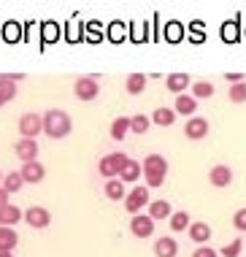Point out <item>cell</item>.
<instances>
[{"label": "cell", "instance_id": "7c38bea8", "mask_svg": "<svg viewBox=\"0 0 246 257\" xmlns=\"http://www.w3.org/2000/svg\"><path fill=\"white\" fill-rule=\"evenodd\" d=\"M187 233H189V241H195V244H208L211 225H208V222H189Z\"/></svg>", "mask_w": 246, "mask_h": 257}, {"label": "cell", "instance_id": "4316f807", "mask_svg": "<svg viewBox=\"0 0 246 257\" xmlns=\"http://www.w3.org/2000/svg\"><path fill=\"white\" fill-rule=\"evenodd\" d=\"M130 130H133V133H146V130H149V116H144V114L133 116V119H130Z\"/></svg>", "mask_w": 246, "mask_h": 257}, {"label": "cell", "instance_id": "44dd1931", "mask_svg": "<svg viewBox=\"0 0 246 257\" xmlns=\"http://www.w3.org/2000/svg\"><path fill=\"white\" fill-rule=\"evenodd\" d=\"M168 219H171V230H173V233H184L187 227H189V222H192L187 211H173Z\"/></svg>", "mask_w": 246, "mask_h": 257}, {"label": "cell", "instance_id": "4fadbf2b", "mask_svg": "<svg viewBox=\"0 0 246 257\" xmlns=\"http://www.w3.org/2000/svg\"><path fill=\"white\" fill-rule=\"evenodd\" d=\"M154 254H157V257H176V254H179V244H176V238H171V235L157 238V241H154Z\"/></svg>", "mask_w": 246, "mask_h": 257}, {"label": "cell", "instance_id": "e0dca14e", "mask_svg": "<svg viewBox=\"0 0 246 257\" xmlns=\"http://www.w3.org/2000/svg\"><path fill=\"white\" fill-rule=\"evenodd\" d=\"M119 179H122L125 184H133V182H138V179H141V163H138V160H130V157H128V163H125V168L119 171Z\"/></svg>", "mask_w": 246, "mask_h": 257}, {"label": "cell", "instance_id": "836d02e7", "mask_svg": "<svg viewBox=\"0 0 246 257\" xmlns=\"http://www.w3.org/2000/svg\"><path fill=\"white\" fill-rule=\"evenodd\" d=\"M6 203H9V192H6L3 187H0V208H3Z\"/></svg>", "mask_w": 246, "mask_h": 257}, {"label": "cell", "instance_id": "e575fe53", "mask_svg": "<svg viewBox=\"0 0 246 257\" xmlns=\"http://www.w3.org/2000/svg\"><path fill=\"white\" fill-rule=\"evenodd\" d=\"M0 257H14V252H0Z\"/></svg>", "mask_w": 246, "mask_h": 257}, {"label": "cell", "instance_id": "1f68e13d", "mask_svg": "<svg viewBox=\"0 0 246 257\" xmlns=\"http://www.w3.org/2000/svg\"><path fill=\"white\" fill-rule=\"evenodd\" d=\"M230 100H235V103L246 100V84H241V81H238V84L230 89Z\"/></svg>", "mask_w": 246, "mask_h": 257}, {"label": "cell", "instance_id": "ac0fdd59", "mask_svg": "<svg viewBox=\"0 0 246 257\" xmlns=\"http://www.w3.org/2000/svg\"><path fill=\"white\" fill-rule=\"evenodd\" d=\"M17 244H19V235L14 233V227L0 225V252H14Z\"/></svg>", "mask_w": 246, "mask_h": 257}, {"label": "cell", "instance_id": "52a82bcc", "mask_svg": "<svg viewBox=\"0 0 246 257\" xmlns=\"http://www.w3.org/2000/svg\"><path fill=\"white\" fill-rule=\"evenodd\" d=\"M19 133H22V138H35L38 133H44V119L38 114H25L19 119Z\"/></svg>", "mask_w": 246, "mask_h": 257}, {"label": "cell", "instance_id": "5bb4252c", "mask_svg": "<svg viewBox=\"0 0 246 257\" xmlns=\"http://www.w3.org/2000/svg\"><path fill=\"white\" fill-rule=\"evenodd\" d=\"M25 214H22V208L19 206H14V203H6L3 208H0V225H6V227H14L19 219H22Z\"/></svg>", "mask_w": 246, "mask_h": 257}, {"label": "cell", "instance_id": "8fae6325", "mask_svg": "<svg viewBox=\"0 0 246 257\" xmlns=\"http://www.w3.org/2000/svg\"><path fill=\"white\" fill-rule=\"evenodd\" d=\"M208 182L214 184V187H230L233 184V171L227 168V165H214V168L208 171Z\"/></svg>", "mask_w": 246, "mask_h": 257}, {"label": "cell", "instance_id": "2e32d148", "mask_svg": "<svg viewBox=\"0 0 246 257\" xmlns=\"http://www.w3.org/2000/svg\"><path fill=\"white\" fill-rule=\"evenodd\" d=\"M146 208H149L146 214H149L154 222H157V219H168L173 214V208H171L168 200H149V206H146Z\"/></svg>", "mask_w": 246, "mask_h": 257}, {"label": "cell", "instance_id": "3957f363", "mask_svg": "<svg viewBox=\"0 0 246 257\" xmlns=\"http://www.w3.org/2000/svg\"><path fill=\"white\" fill-rule=\"evenodd\" d=\"M125 163H128V155H125V152H111V155L100 157V163H97V171H100L103 179H116L119 171L125 168Z\"/></svg>", "mask_w": 246, "mask_h": 257}, {"label": "cell", "instance_id": "7402d4cb", "mask_svg": "<svg viewBox=\"0 0 246 257\" xmlns=\"http://www.w3.org/2000/svg\"><path fill=\"white\" fill-rule=\"evenodd\" d=\"M130 130V119L128 116H119V119H114V124H111V136L116 138V141H122L125 136H128Z\"/></svg>", "mask_w": 246, "mask_h": 257}, {"label": "cell", "instance_id": "d4e9b609", "mask_svg": "<svg viewBox=\"0 0 246 257\" xmlns=\"http://www.w3.org/2000/svg\"><path fill=\"white\" fill-rule=\"evenodd\" d=\"M187 84H189V79H187L184 73H176V76H171V79H168V89H171V92H181Z\"/></svg>", "mask_w": 246, "mask_h": 257}, {"label": "cell", "instance_id": "83f0119b", "mask_svg": "<svg viewBox=\"0 0 246 257\" xmlns=\"http://www.w3.org/2000/svg\"><path fill=\"white\" fill-rule=\"evenodd\" d=\"M192 92H195V98H211V95H214V87H211L208 81H198Z\"/></svg>", "mask_w": 246, "mask_h": 257}, {"label": "cell", "instance_id": "277c9868", "mask_svg": "<svg viewBox=\"0 0 246 257\" xmlns=\"http://www.w3.org/2000/svg\"><path fill=\"white\" fill-rule=\"evenodd\" d=\"M149 187H133V190L125 195V208H128V214H138L141 208L149 206Z\"/></svg>", "mask_w": 246, "mask_h": 257}, {"label": "cell", "instance_id": "ffe728a7", "mask_svg": "<svg viewBox=\"0 0 246 257\" xmlns=\"http://www.w3.org/2000/svg\"><path fill=\"white\" fill-rule=\"evenodd\" d=\"M22 184H25V179H22V173L19 171H11V173H6L3 176V190L9 192H17V190H22Z\"/></svg>", "mask_w": 246, "mask_h": 257}, {"label": "cell", "instance_id": "cb8c5ba5", "mask_svg": "<svg viewBox=\"0 0 246 257\" xmlns=\"http://www.w3.org/2000/svg\"><path fill=\"white\" fill-rule=\"evenodd\" d=\"M176 111L184 116H192L195 114V98H187V95H179V100H176Z\"/></svg>", "mask_w": 246, "mask_h": 257}, {"label": "cell", "instance_id": "484cf974", "mask_svg": "<svg viewBox=\"0 0 246 257\" xmlns=\"http://www.w3.org/2000/svg\"><path fill=\"white\" fill-rule=\"evenodd\" d=\"M241 249H243V241L241 238H233L230 244L222 246V257H238V254H241Z\"/></svg>", "mask_w": 246, "mask_h": 257}, {"label": "cell", "instance_id": "f1b7e54d", "mask_svg": "<svg viewBox=\"0 0 246 257\" xmlns=\"http://www.w3.org/2000/svg\"><path fill=\"white\" fill-rule=\"evenodd\" d=\"M14 95H17V87H14V84H6V81H0V106H3L6 100H11Z\"/></svg>", "mask_w": 246, "mask_h": 257}, {"label": "cell", "instance_id": "d590c367", "mask_svg": "<svg viewBox=\"0 0 246 257\" xmlns=\"http://www.w3.org/2000/svg\"><path fill=\"white\" fill-rule=\"evenodd\" d=\"M0 184H3V173H0Z\"/></svg>", "mask_w": 246, "mask_h": 257}, {"label": "cell", "instance_id": "7a4b0ae2", "mask_svg": "<svg viewBox=\"0 0 246 257\" xmlns=\"http://www.w3.org/2000/svg\"><path fill=\"white\" fill-rule=\"evenodd\" d=\"M41 119H44V133L49 138H65L70 133V116L65 111L52 108L46 116H41Z\"/></svg>", "mask_w": 246, "mask_h": 257}, {"label": "cell", "instance_id": "30bf717a", "mask_svg": "<svg viewBox=\"0 0 246 257\" xmlns=\"http://www.w3.org/2000/svg\"><path fill=\"white\" fill-rule=\"evenodd\" d=\"M184 136L192 138V141H200V138L208 136V122L203 116H192L187 124H184Z\"/></svg>", "mask_w": 246, "mask_h": 257}, {"label": "cell", "instance_id": "9c48e42d", "mask_svg": "<svg viewBox=\"0 0 246 257\" xmlns=\"http://www.w3.org/2000/svg\"><path fill=\"white\" fill-rule=\"evenodd\" d=\"M22 179H25V184H38V182H44V176H46V168L38 163V160H33V163H25L22 165Z\"/></svg>", "mask_w": 246, "mask_h": 257}, {"label": "cell", "instance_id": "ba28073f", "mask_svg": "<svg viewBox=\"0 0 246 257\" xmlns=\"http://www.w3.org/2000/svg\"><path fill=\"white\" fill-rule=\"evenodd\" d=\"M14 152H17V157L22 160V163H33V160L38 157V144H35V138H19Z\"/></svg>", "mask_w": 246, "mask_h": 257}, {"label": "cell", "instance_id": "9a60e30c", "mask_svg": "<svg viewBox=\"0 0 246 257\" xmlns=\"http://www.w3.org/2000/svg\"><path fill=\"white\" fill-rule=\"evenodd\" d=\"M103 192H105V198H108V200H125V195H128V192H125V182L119 176L116 179H105Z\"/></svg>", "mask_w": 246, "mask_h": 257}, {"label": "cell", "instance_id": "f546056e", "mask_svg": "<svg viewBox=\"0 0 246 257\" xmlns=\"http://www.w3.org/2000/svg\"><path fill=\"white\" fill-rule=\"evenodd\" d=\"M233 225H235L238 233H246V208H238L233 214Z\"/></svg>", "mask_w": 246, "mask_h": 257}, {"label": "cell", "instance_id": "5b68a950", "mask_svg": "<svg viewBox=\"0 0 246 257\" xmlns=\"http://www.w3.org/2000/svg\"><path fill=\"white\" fill-rule=\"evenodd\" d=\"M130 233L136 235V238H149V235H154V219L149 217V214H133L130 217Z\"/></svg>", "mask_w": 246, "mask_h": 257}, {"label": "cell", "instance_id": "8992f818", "mask_svg": "<svg viewBox=\"0 0 246 257\" xmlns=\"http://www.w3.org/2000/svg\"><path fill=\"white\" fill-rule=\"evenodd\" d=\"M22 219L30 227H35V230H44V227H49V222H52V214H49V208H44V206H30Z\"/></svg>", "mask_w": 246, "mask_h": 257}, {"label": "cell", "instance_id": "6da1fadb", "mask_svg": "<svg viewBox=\"0 0 246 257\" xmlns=\"http://www.w3.org/2000/svg\"><path fill=\"white\" fill-rule=\"evenodd\" d=\"M141 176L146 179V187H149V190L163 187L165 176H168V160L163 155H146L144 163H141Z\"/></svg>", "mask_w": 246, "mask_h": 257}, {"label": "cell", "instance_id": "603a6c76", "mask_svg": "<svg viewBox=\"0 0 246 257\" xmlns=\"http://www.w3.org/2000/svg\"><path fill=\"white\" fill-rule=\"evenodd\" d=\"M173 119H176V111H173V108H157V111L152 114V122L165 124V127H168V124H173Z\"/></svg>", "mask_w": 246, "mask_h": 257}, {"label": "cell", "instance_id": "d6986e66", "mask_svg": "<svg viewBox=\"0 0 246 257\" xmlns=\"http://www.w3.org/2000/svg\"><path fill=\"white\" fill-rule=\"evenodd\" d=\"M76 95H79L81 100H92V98H97V84L92 79H81L79 84H76Z\"/></svg>", "mask_w": 246, "mask_h": 257}, {"label": "cell", "instance_id": "4dcf8cb0", "mask_svg": "<svg viewBox=\"0 0 246 257\" xmlns=\"http://www.w3.org/2000/svg\"><path fill=\"white\" fill-rule=\"evenodd\" d=\"M144 76H130V79H128V89H130V92L133 95H138L141 92V89H144Z\"/></svg>", "mask_w": 246, "mask_h": 257}, {"label": "cell", "instance_id": "d6a6232c", "mask_svg": "<svg viewBox=\"0 0 246 257\" xmlns=\"http://www.w3.org/2000/svg\"><path fill=\"white\" fill-rule=\"evenodd\" d=\"M192 257H219V252H216V249H211V246H198V249H195V252H192Z\"/></svg>", "mask_w": 246, "mask_h": 257}]
</instances>
